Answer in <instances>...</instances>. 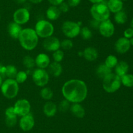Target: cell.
<instances>
[{"mask_svg": "<svg viewBox=\"0 0 133 133\" xmlns=\"http://www.w3.org/2000/svg\"><path fill=\"white\" fill-rule=\"evenodd\" d=\"M62 94L70 103H81L88 95V87L85 82L79 79L66 81L62 87Z\"/></svg>", "mask_w": 133, "mask_h": 133, "instance_id": "obj_1", "label": "cell"}, {"mask_svg": "<svg viewBox=\"0 0 133 133\" xmlns=\"http://www.w3.org/2000/svg\"><path fill=\"white\" fill-rule=\"evenodd\" d=\"M38 39L35 29L29 27L23 29L18 38L21 46L28 51L32 50L37 46Z\"/></svg>", "mask_w": 133, "mask_h": 133, "instance_id": "obj_2", "label": "cell"}, {"mask_svg": "<svg viewBox=\"0 0 133 133\" xmlns=\"http://www.w3.org/2000/svg\"><path fill=\"white\" fill-rule=\"evenodd\" d=\"M90 13L92 18L101 22L109 19L110 12L107 3L104 2L93 4L90 9Z\"/></svg>", "mask_w": 133, "mask_h": 133, "instance_id": "obj_3", "label": "cell"}, {"mask_svg": "<svg viewBox=\"0 0 133 133\" xmlns=\"http://www.w3.org/2000/svg\"><path fill=\"white\" fill-rule=\"evenodd\" d=\"M0 89L1 93L5 98L12 99L18 95L19 90V83L15 79L6 78L3 82Z\"/></svg>", "mask_w": 133, "mask_h": 133, "instance_id": "obj_4", "label": "cell"}, {"mask_svg": "<svg viewBox=\"0 0 133 133\" xmlns=\"http://www.w3.org/2000/svg\"><path fill=\"white\" fill-rule=\"evenodd\" d=\"M102 86L103 89L107 93H115L122 86L121 78L115 73L111 72L103 79Z\"/></svg>", "mask_w": 133, "mask_h": 133, "instance_id": "obj_5", "label": "cell"}, {"mask_svg": "<svg viewBox=\"0 0 133 133\" xmlns=\"http://www.w3.org/2000/svg\"><path fill=\"white\" fill-rule=\"evenodd\" d=\"M35 31L38 37L45 38L53 36L55 28L51 22L47 20H40L36 23L35 26Z\"/></svg>", "mask_w": 133, "mask_h": 133, "instance_id": "obj_6", "label": "cell"}, {"mask_svg": "<svg viewBox=\"0 0 133 133\" xmlns=\"http://www.w3.org/2000/svg\"><path fill=\"white\" fill-rule=\"evenodd\" d=\"M81 26L79 23L73 21H65L62 25L61 30L68 39H74L79 35Z\"/></svg>", "mask_w": 133, "mask_h": 133, "instance_id": "obj_7", "label": "cell"}, {"mask_svg": "<svg viewBox=\"0 0 133 133\" xmlns=\"http://www.w3.org/2000/svg\"><path fill=\"white\" fill-rule=\"evenodd\" d=\"M32 78L36 86L40 87H45L49 82V74L45 69L37 68L32 72Z\"/></svg>", "mask_w": 133, "mask_h": 133, "instance_id": "obj_8", "label": "cell"}, {"mask_svg": "<svg viewBox=\"0 0 133 133\" xmlns=\"http://www.w3.org/2000/svg\"><path fill=\"white\" fill-rule=\"evenodd\" d=\"M13 108L16 114L18 116L22 117L30 113L31 106L28 100L20 99L16 100Z\"/></svg>", "mask_w": 133, "mask_h": 133, "instance_id": "obj_9", "label": "cell"}, {"mask_svg": "<svg viewBox=\"0 0 133 133\" xmlns=\"http://www.w3.org/2000/svg\"><path fill=\"white\" fill-rule=\"evenodd\" d=\"M13 22L19 25L27 23L31 18L29 10L25 7L19 8L14 11L13 14Z\"/></svg>", "mask_w": 133, "mask_h": 133, "instance_id": "obj_10", "label": "cell"}, {"mask_svg": "<svg viewBox=\"0 0 133 133\" xmlns=\"http://www.w3.org/2000/svg\"><path fill=\"white\" fill-rule=\"evenodd\" d=\"M98 30L101 36L105 38H110L114 34L115 27L112 21L110 19H108L100 22Z\"/></svg>", "mask_w": 133, "mask_h": 133, "instance_id": "obj_11", "label": "cell"}, {"mask_svg": "<svg viewBox=\"0 0 133 133\" xmlns=\"http://www.w3.org/2000/svg\"><path fill=\"white\" fill-rule=\"evenodd\" d=\"M42 46L44 50L48 52H54L61 48V40L56 37L51 36L44 39Z\"/></svg>", "mask_w": 133, "mask_h": 133, "instance_id": "obj_12", "label": "cell"}, {"mask_svg": "<svg viewBox=\"0 0 133 133\" xmlns=\"http://www.w3.org/2000/svg\"><path fill=\"white\" fill-rule=\"evenodd\" d=\"M35 125V118L31 113L21 117L19 119V126L22 130L25 132L29 131Z\"/></svg>", "mask_w": 133, "mask_h": 133, "instance_id": "obj_13", "label": "cell"}, {"mask_svg": "<svg viewBox=\"0 0 133 133\" xmlns=\"http://www.w3.org/2000/svg\"><path fill=\"white\" fill-rule=\"evenodd\" d=\"M129 39L125 37H120L116 40L114 44V48L118 53L123 54L129 50L131 48Z\"/></svg>", "mask_w": 133, "mask_h": 133, "instance_id": "obj_14", "label": "cell"}, {"mask_svg": "<svg viewBox=\"0 0 133 133\" xmlns=\"http://www.w3.org/2000/svg\"><path fill=\"white\" fill-rule=\"evenodd\" d=\"M5 123L9 127L15 126L17 123V116L14 112L13 106H9L5 110Z\"/></svg>", "mask_w": 133, "mask_h": 133, "instance_id": "obj_15", "label": "cell"}, {"mask_svg": "<svg viewBox=\"0 0 133 133\" xmlns=\"http://www.w3.org/2000/svg\"><path fill=\"white\" fill-rule=\"evenodd\" d=\"M35 60V65L39 69H45L51 63L50 57L45 53H40L36 56Z\"/></svg>", "mask_w": 133, "mask_h": 133, "instance_id": "obj_16", "label": "cell"}, {"mask_svg": "<svg viewBox=\"0 0 133 133\" xmlns=\"http://www.w3.org/2000/svg\"><path fill=\"white\" fill-rule=\"evenodd\" d=\"M22 29L21 25L14 22H10L7 26V32L9 36L14 39H18Z\"/></svg>", "mask_w": 133, "mask_h": 133, "instance_id": "obj_17", "label": "cell"}, {"mask_svg": "<svg viewBox=\"0 0 133 133\" xmlns=\"http://www.w3.org/2000/svg\"><path fill=\"white\" fill-rule=\"evenodd\" d=\"M58 110L57 104L51 100H48L43 106V112L47 117H53L56 114Z\"/></svg>", "mask_w": 133, "mask_h": 133, "instance_id": "obj_18", "label": "cell"}, {"mask_svg": "<svg viewBox=\"0 0 133 133\" xmlns=\"http://www.w3.org/2000/svg\"><path fill=\"white\" fill-rule=\"evenodd\" d=\"M83 56L88 61H94L97 59L99 53L96 48L92 46L87 47L83 52Z\"/></svg>", "mask_w": 133, "mask_h": 133, "instance_id": "obj_19", "label": "cell"}, {"mask_svg": "<svg viewBox=\"0 0 133 133\" xmlns=\"http://www.w3.org/2000/svg\"><path fill=\"white\" fill-rule=\"evenodd\" d=\"M61 12L57 6L51 5L45 12L46 17L49 21H55L58 20L61 15Z\"/></svg>", "mask_w": 133, "mask_h": 133, "instance_id": "obj_20", "label": "cell"}, {"mask_svg": "<svg viewBox=\"0 0 133 133\" xmlns=\"http://www.w3.org/2000/svg\"><path fill=\"white\" fill-rule=\"evenodd\" d=\"M70 110L71 113L77 118H83L85 116V109L80 103H71Z\"/></svg>", "mask_w": 133, "mask_h": 133, "instance_id": "obj_21", "label": "cell"}, {"mask_svg": "<svg viewBox=\"0 0 133 133\" xmlns=\"http://www.w3.org/2000/svg\"><path fill=\"white\" fill-rule=\"evenodd\" d=\"M48 73L54 77H58L62 72V66L61 63L53 61L48 66Z\"/></svg>", "mask_w": 133, "mask_h": 133, "instance_id": "obj_22", "label": "cell"}, {"mask_svg": "<svg viewBox=\"0 0 133 133\" xmlns=\"http://www.w3.org/2000/svg\"><path fill=\"white\" fill-rule=\"evenodd\" d=\"M110 13H116L123 9V2L122 0H108L107 3Z\"/></svg>", "mask_w": 133, "mask_h": 133, "instance_id": "obj_23", "label": "cell"}, {"mask_svg": "<svg viewBox=\"0 0 133 133\" xmlns=\"http://www.w3.org/2000/svg\"><path fill=\"white\" fill-rule=\"evenodd\" d=\"M114 68H115V74L119 76V77H122L125 74H127L129 69V66L126 61H121L118 63L116 66Z\"/></svg>", "mask_w": 133, "mask_h": 133, "instance_id": "obj_24", "label": "cell"}, {"mask_svg": "<svg viewBox=\"0 0 133 133\" xmlns=\"http://www.w3.org/2000/svg\"><path fill=\"white\" fill-rule=\"evenodd\" d=\"M96 74L101 79H103L105 76L112 72V69L105 65V63H101L98 65L96 69Z\"/></svg>", "mask_w": 133, "mask_h": 133, "instance_id": "obj_25", "label": "cell"}, {"mask_svg": "<svg viewBox=\"0 0 133 133\" xmlns=\"http://www.w3.org/2000/svg\"><path fill=\"white\" fill-rule=\"evenodd\" d=\"M18 70L17 68L13 65H9L5 66V76L7 78L14 79L16 76Z\"/></svg>", "mask_w": 133, "mask_h": 133, "instance_id": "obj_26", "label": "cell"}, {"mask_svg": "<svg viewBox=\"0 0 133 133\" xmlns=\"http://www.w3.org/2000/svg\"><path fill=\"white\" fill-rule=\"evenodd\" d=\"M40 95L44 100H50L53 96V91L48 87H43L40 91Z\"/></svg>", "mask_w": 133, "mask_h": 133, "instance_id": "obj_27", "label": "cell"}, {"mask_svg": "<svg viewBox=\"0 0 133 133\" xmlns=\"http://www.w3.org/2000/svg\"><path fill=\"white\" fill-rule=\"evenodd\" d=\"M114 21L118 24H123L127 21V15L125 11L123 10L115 13L114 14Z\"/></svg>", "mask_w": 133, "mask_h": 133, "instance_id": "obj_28", "label": "cell"}, {"mask_svg": "<svg viewBox=\"0 0 133 133\" xmlns=\"http://www.w3.org/2000/svg\"><path fill=\"white\" fill-rule=\"evenodd\" d=\"M118 63V58H117L116 56H115L114 55L110 54L106 57L104 63H105V65L107 66L108 67L112 69L113 68H114L116 66Z\"/></svg>", "mask_w": 133, "mask_h": 133, "instance_id": "obj_29", "label": "cell"}, {"mask_svg": "<svg viewBox=\"0 0 133 133\" xmlns=\"http://www.w3.org/2000/svg\"><path fill=\"white\" fill-rule=\"evenodd\" d=\"M122 84L127 87H133V75L131 74H126L120 77Z\"/></svg>", "mask_w": 133, "mask_h": 133, "instance_id": "obj_30", "label": "cell"}, {"mask_svg": "<svg viewBox=\"0 0 133 133\" xmlns=\"http://www.w3.org/2000/svg\"><path fill=\"white\" fill-rule=\"evenodd\" d=\"M82 38H83L84 40H90V39H92V36H93V34H92V31H91L90 29L88 27H83L82 28H81L80 31V34Z\"/></svg>", "mask_w": 133, "mask_h": 133, "instance_id": "obj_31", "label": "cell"}, {"mask_svg": "<svg viewBox=\"0 0 133 133\" xmlns=\"http://www.w3.org/2000/svg\"><path fill=\"white\" fill-rule=\"evenodd\" d=\"M23 65L27 69H31L35 66V60L30 56H25L23 58Z\"/></svg>", "mask_w": 133, "mask_h": 133, "instance_id": "obj_32", "label": "cell"}, {"mask_svg": "<svg viewBox=\"0 0 133 133\" xmlns=\"http://www.w3.org/2000/svg\"><path fill=\"white\" fill-rule=\"evenodd\" d=\"M27 73L24 70H20V71H18L16 76L15 77V80L18 82L19 84L20 83H23L27 80Z\"/></svg>", "mask_w": 133, "mask_h": 133, "instance_id": "obj_33", "label": "cell"}, {"mask_svg": "<svg viewBox=\"0 0 133 133\" xmlns=\"http://www.w3.org/2000/svg\"><path fill=\"white\" fill-rule=\"evenodd\" d=\"M73 46H74V43L70 39H65L61 41V48L65 50L71 49Z\"/></svg>", "mask_w": 133, "mask_h": 133, "instance_id": "obj_34", "label": "cell"}, {"mask_svg": "<svg viewBox=\"0 0 133 133\" xmlns=\"http://www.w3.org/2000/svg\"><path fill=\"white\" fill-rule=\"evenodd\" d=\"M64 57V53L61 49L57 50L53 52V58L55 62L61 63L63 60Z\"/></svg>", "mask_w": 133, "mask_h": 133, "instance_id": "obj_35", "label": "cell"}, {"mask_svg": "<svg viewBox=\"0 0 133 133\" xmlns=\"http://www.w3.org/2000/svg\"><path fill=\"white\" fill-rule=\"evenodd\" d=\"M70 105H71V104H70V102L68 100H66V99H64V100H62V101L59 103L58 109L61 112H66V111L68 110H70Z\"/></svg>", "mask_w": 133, "mask_h": 133, "instance_id": "obj_36", "label": "cell"}, {"mask_svg": "<svg viewBox=\"0 0 133 133\" xmlns=\"http://www.w3.org/2000/svg\"><path fill=\"white\" fill-rule=\"evenodd\" d=\"M58 9H60L61 13H68L70 10V6L68 5V4L66 2H62V3L60 4L58 6Z\"/></svg>", "mask_w": 133, "mask_h": 133, "instance_id": "obj_37", "label": "cell"}, {"mask_svg": "<svg viewBox=\"0 0 133 133\" xmlns=\"http://www.w3.org/2000/svg\"><path fill=\"white\" fill-rule=\"evenodd\" d=\"M123 35L124 37L127 38V39H130L131 38L133 37V29L131 27H129V28L126 29L123 32Z\"/></svg>", "mask_w": 133, "mask_h": 133, "instance_id": "obj_38", "label": "cell"}, {"mask_svg": "<svg viewBox=\"0 0 133 133\" xmlns=\"http://www.w3.org/2000/svg\"><path fill=\"white\" fill-rule=\"evenodd\" d=\"M81 2V0H68L67 3L70 7H76Z\"/></svg>", "mask_w": 133, "mask_h": 133, "instance_id": "obj_39", "label": "cell"}, {"mask_svg": "<svg viewBox=\"0 0 133 133\" xmlns=\"http://www.w3.org/2000/svg\"><path fill=\"white\" fill-rule=\"evenodd\" d=\"M99 24H100L99 22H98V21L96 20L93 19V18H92V19L90 20V25L91 27L94 29H98Z\"/></svg>", "mask_w": 133, "mask_h": 133, "instance_id": "obj_40", "label": "cell"}, {"mask_svg": "<svg viewBox=\"0 0 133 133\" xmlns=\"http://www.w3.org/2000/svg\"><path fill=\"white\" fill-rule=\"evenodd\" d=\"M48 1H49V3L51 4V5L58 7L60 4H61L62 2H64V0H48Z\"/></svg>", "mask_w": 133, "mask_h": 133, "instance_id": "obj_41", "label": "cell"}, {"mask_svg": "<svg viewBox=\"0 0 133 133\" xmlns=\"http://www.w3.org/2000/svg\"><path fill=\"white\" fill-rule=\"evenodd\" d=\"M5 66L3 65L2 64L0 63V75L1 76L4 77L5 76Z\"/></svg>", "mask_w": 133, "mask_h": 133, "instance_id": "obj_42", "label": "cell"}, {"mask_svg": "<svg viewBox=\"0 0 133 133\" xmlns=\"http://www.w3.org/2000/svg\"><path fill=\"white\" fill-rule=\"evenodd\" d=\"M90 3L92 4H96V3H99L103 2L104 0H88Z\"/></svg>", "mask_w": 133, "mask_h": 133, "instance_id": "obj_43", "label": "cell"}, {"mask_svg": "<svg viewBox=\"0 0 133 133\" xmlns=\"http://www.w3.org/2000/svg\"><path fill=\"white\" fill-rule=\"evenodd\" d=\"M29 1L33 4H38L42 2L44 0H29Z\"/></svg>", "mask_w": 133, "mask_h": 133, "instance_id": "obj_44", "label": "cell"}, {"mask_svg": "<svg viewBox=\"0 0 133 133\" xmlns=\"http://www.w3.org/2000/svg\"><path fill=\"white\" fill-rule=\"evenodd\" d=\"M14 1L17 4H24L25 3H26L27 0H14Z\"/></svg>", "mask_w": 133, "mask_h": 133, "instance_id": "obj_45", "label": "cell"}, {"mask_svg": "<svg viewBox=\"0 0 133 133\" xmlns=\"http://www.w3.org/2000/svg\"><path fill=\"white\" fill-rule=\"evenodd\" d=\"M3 82V76H1L0 75V87H1V85H2Z\"/></svg>", "mask_w": 133, "mask_h": 133, "instance_id": "obj_46", "label": "cell"}, {"mask_svg": "<svg viewBox=\"0 0 133 133\" xmlns=\"http://www.w3.org/2000/svg\"><path fill=\"white\" fill-rule=\"evenodd\" d=\"M129 42H130V44H131V46H133V37L129 39Z\"/></svg>", "mask_w": 133, "mask_h": 133, "instance_id": "obj_47", "label": "cell"}, {"mask_svg": "<svg viewBox=\"0 0 133 133\" xmlns=\"http://www.w3.org/2000/svg\"><path fill=\"white\" fill-rule=\"evenodd\" d=\"M131 27L133 29V18L131 20Z\"/></svg>", "mask_w": 133, "mask_h": 133, "instance_id": "obj_48", "label": "cell"}, {"mask_svg": "<svg viewBox=\"0 0 133 133\" xmlns=\"http://www.w3.org/2000/svg\"><path fill=\"white\" fill-rule=\"evenodd\" d=\"M122 1H127V0H122Z\"/></svg>", "mask_w": 133, "mask_h": 133, "instance_id": "obj_49", "label": "cell"}, {"mask_svg": "<svg viewBox=\"0 0 133 133\" xmlns=\"http://www.w3.org/2000/svg\"><path fill=\"white\" fill-rule=\"evenodd\" d=\"M0 20H1V15H0Z\"/></svg>", "mask_w": 133, "mask_h": 133, "instance_id": "obj_50", "label": "cell"}]
</instances>
